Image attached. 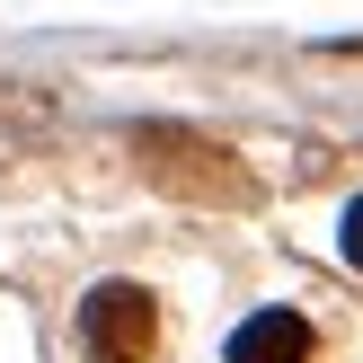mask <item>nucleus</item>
Listing matches in <instances>:
<instances>
[{
    "label": "nucleus",
    "instance_id": "4",
    "mask_svg": "<svg viewBox=\"0 0 363 363\" xmlns=\"http://www.w3.org/2000/svg\"><path fill=\"white\" fill-rule=\"evenodd\" d=\"M346 266H363V195L346 204Z\"/></svg>",
    "mask_w": 363,
    "mask_h": 363
},
{
    "label": "nucleus",
    "instance_id": "1",
    "mask_svg": "<svg viewBox=\"0 0 363 363\" xmlns=\"http://www.w3.org/2000/svg\"><path fill=\"white\" fill-rule=\"evenodd\" d=\"M80 346L98 354V363H151L160 301L142 293V284H98V293L80 301Z\"/></svg>",
    "mask_w": 363,
    "mask_h": 363
},
{
    "label": "nucleus",
    "instance_id": "2",
    "mask_svg": "<svg viewBox=\"0 0 363 363\" xmlns=\"http://www.w3.org/2000/svg\"><path fill=\"white\" fill-rule=\"evenodd\" d=\"M142 169L160 177V186H186V195H222V204H240L248 195V177L230 169L213 142H195V133H142Z\"/></svg>",
    "mask_w": 363,
    "mask_h": 363
},
{
    "label": "nucleus",
    "instance_id": "3",
    "mask_svg": "<svg viewBox=\"0 0 363 363\" xmlns=\"http://www.w3.org/2000/svg\"><path fill=\"white\" fill-rule=\"evenodd\" d=\"M222 363H311V319L301 311H248L230 328Z\"/></svg>",
    "mask_w": 363,
    "mask_h": 363
}]
</instances>
